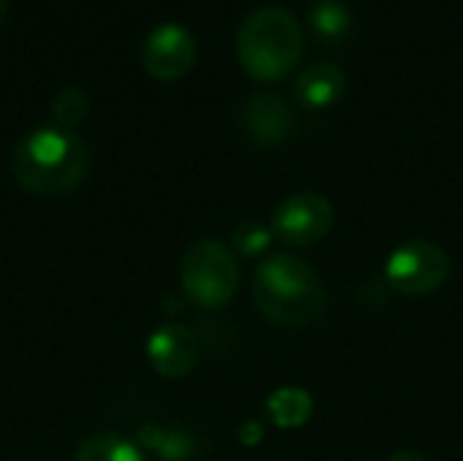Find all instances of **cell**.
Instances as JSON below:
<instances>
[{"instance_id":"30bf717a","label":"cell","mask_w":463,"mask_h":461,"mask_svg":"<svg viewBox=\"0 0 463 461\" xmlns=\"http://www.w3.org/2000/svg\"><path fill=\"white\" fill-rule=\"evenodd\" d=\"M345 90H347V73L339 62H331V60L307 65L293 84V95L298 106L312 109V111H323L334 106L345 95Z\"/></svg>"},{"instance_id":"9c48e42d","label":"cell","mask_w":463,"mask_h":461,"mask_svg":"<svg viewBox=\"0 0 463 461\" xmlns=\"http://www.w3.org/2000/svg\"><path fill=\"white\" fill-rule=\"evenodd\" d=\"M198 356H201V348H198L195 334L176 323L160 326L146 342V359L155 367V372L163 378H174V380L187 378L195 370Z\"/></svg>"},{"instance_id":"8fae6325","label":"cell","mask_w":463,"mask_h":461,"mask_svg":"<svg viewBox=\"0 0 463 461\" xmlns=\"http://www.w3.org/2000/svg\"><path fill=\"white\" fill-rule=\"evenodd\" d=\"M307 24L317 41L339 43L353 33L355 16L345 0H312L307 8Z\"/></svg>"},{"instance_id":"6da1fadb","label":"cell","mask_w":463,"mask_h":461,"mask_svg":"<svg viewBox=\"0 0 463 461\" xmlns=\"http://www.w3.org/2000/svg\"><path fill=\"white\" fill-rule=\"evenodd\" d=\"M255 307L277 326H309L328 307V291L320 274L301 258L277 253L269 255L252 285Z\"/></svg>"},{"instance_id":"8992f818","label":"cell","mask_w":463,"mask_h":461,"mask_svg":"<svg viewBox=\"0 0 463 461\" xmlns=\"http://www.w3.org/2000/svg\"><path fill=\"white\" fill-rule=\"evenodd\" d=\"M334 220H336V212L331 201L320 193L304 190V193L288 196L277 206L271 217V231L279 242L290 247H309V245L323 242L331 234Z\"/></svg>"},{"instance_id":"277c9868","label":"cell","mask_w":463,"mask_h":461,"mask_svg":"<svg viewBox=\"0 0 463 461\" xmlns=\"http://www.w3.org/2000/svg\"><path fill=\"white\" fill-rule=\"evenodd\" d=\"M179 274L187 299L201 310L225 307L239 291L241 277L233 250L214 236L198 239L184 250Z\"/></svg>"},{"instance_id":"ba28073f","label":"cell","mask_w":463,"mask_h":461,"mask_svg":"<svg viewBox=\"0 0 463 461\" xmlns=\"http://www.w3.org/2000/svg\"><path fill=\"white\" fill-rule=\"evenodd\" d=\"M241 128L260 147H277L290 139L296 117L290 103L277 92H255L241 106Z\"/></svg>"},{"instance_id":"5b68a950","label":"cell","mask_w":463,"mask_h":461,"mask_svg":"<svg viewBox=\"0 0 463 461\" xmlns=\"http://www.w3.org/2000/svg\"><path fill=\"white\" fill-rule=\"evenodd\" d=\"M448 274H450L448 253L429 239H410L399 245L385 264L388 285L404 296H426L442 288Z\"/></svg>"},{"instance_id":"e0dca14e","label":"cell","mask_w":463,"mask_h":461,"mask_svg":"<svg viewBox=\"0 0 463 461\" xmlns=\"http://www.w3.org/2000/svg\"><path fill=\"white\" fill-rule=\"evenodd\" d=\"M388 461H429L423 454H418V451H396L393 456Z\"/></svg>"},{"instance_id":"ac0fdd59","label":"cell","mask_w":463,"mask_h":461,"mask_svg":"<svg viewBox=\"0 0 463 461\" xmlns=\"http://www.w3.org/2000/svg\"><path fill=\"white\" fill-rule=\"evenodd\" d=\"M5 11H8V0H0V22H3V16H5Z\"/></svg>"},{"instance_id":"7a4b0ae2","label":"cell","mask_w":463,"mask_h":461,"mask_svg":"<svg viewBox=\"0 0 463 461\" xmlns=\"http://www.w3.org/2000/svg\"><path fill=\"white\" fill-rule=\"evenodd\" d=\"M90 155L84 141L57 125L38 128L27 133L11 158V168L16 182L43 198H57L71 193L87 171Z\"/></svg>"},{"instance_id":"9a60e30c","label":"cell","mask_w":463,"mask_h":461,"mask_svg":"<svg viewBox=\"0 0 463 461\" xmlns=\"http://www.w3.org/2000/svg\"><path fill=\"white\" fill-rule=\"evenodd\" d=\"M274 239V231L258 220H244L233 228V236H231V245L239 255H247V258H258L269 250Z\"/></svg>"},{"instance_id":"7c38bea8","label":"cell","mask_w":463,"mask_h":461,"mask_svg":"<svg viewBox=\"0 0 463 461\" xmlns=\"http://www.w3.org/2000/svg\"><path fill=\"white\" fill-rule=\"evenodd\" d=\"M312 410H315L312 397L304 389H298V386L277 389L269 397V402H266V413H269L271 424L279 427V429H298V427H304L312 418Z\"/></svg>"},{"instance_id":"52a82bcc","label":"cell","mask_w":463,"mask_h":461,"mask_svg":"<svg viewBox=\"0 0 463 461\" xmlns=\"http://www.w3.org/2000/svg\"><path fill=\"white\" fill-rule=\"evenodd\" d=\"M198 57V41L195 35L176 22L157 24L141 46V62L144 71L157 82H176L182 79Z\"/></svg>"},{"instance_id":"5bb4252c","label":"cell","mask_w":463,"mask_h":461,"mask_svg":"<svg viewBox=\"0 0 463 461\" xmlns=\"http://www.w3.org/2000/svg\"><path fill=\"white\" fill-rule=\"evenodd\" d=\"M138 440L155 451L163 461H184L190 459L195 443L182 435V432H168V429H160V427H141L138 432Z\"/></svg>"},{"instance_id":"3957f363","label":"cell","mask_w":463,"mask_h":461,"mask_svg":"<svg viewBox=\"0 0 463 461\" xmlns=\"http://www.w3.org/2000/svg\"><path fill=\"white\" fill-rule=\"evenodd\" d=\"M241 68L258 82L285 79L304 54V27L285 5L269 3L244 16L236 33Z\"/></svg>"},{"instance_id":"4fadbf2b","label":"cell","mask_w":463,"mask_h":461,"mask_svg":"<svg viewBox=\"0 0 463 461\" xmlns=\"http://www.w3.org/2000/svg\"><path fill=\"white\" fill-rule=\"evenodd\" d=\"M73 461H146L144 454L119 435H95L84 440Z\"/></svg>"},{"instance_id":"2e32d148","label":"cell","mask_w":463,"mask_h":461,"mask_svg":"<svg viewBox=\"0 0 463 461\" xmlns=\"http://www.w3.org/2000/svg\"><path fill=\"white\" fill-rule=\"evenodd\" d=\"M87 114V95L79 87H65L54 95L52 101V117L57 122V128L71 130L73 125H79Z\"/></svg>"}]
</instances>
